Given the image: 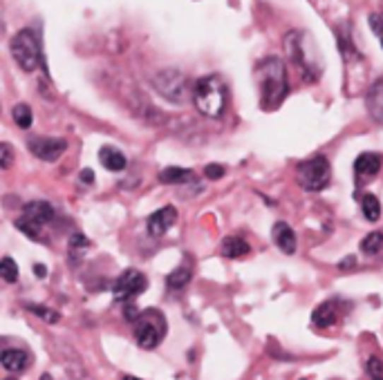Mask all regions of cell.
Returning <instances> with one entry per match:
<instances>
[{"mask_svg": "<svg viewBox=\"0 0 383 380\" xmlns=\"http://www.w3.org/2000/svg\"><path fill=\"white\" fill-rule=\"evenodd\" d=\"M258 74V85H260V103L265 110L278 108L285 101L289 92V81H287V68L281 59L269 56L256 65Z\"/></svg>", "mask_w": 383, "mask_h": 380, "instance_id": "1", "label": "cell"}, {"mask_svg": "<svg viewBox=\"0 0 383 380\" xmlns=\"http://www.w3.org/2000/svg\"><path fill=\"white\" fill-rule=\"evenodd\" d=\"M193 101L200 114L208 116V119H220L224 114V108H227V87H224L222 78L216 74L202 76L195 83Z\"/></svg>", "mask_w": 383, "mask_h": 380, "instance_id": "2", "label": "cell"}, {"mask_svg": "<svg viewBox=\"0 0 383 380\" xmlns=\"http://www.w3.org/2000/svg\"><path fill=\"white\" fill-rule=\"evenodd\" d=\"M11 56L20 65V70L25 72H34L41 68L43 61V51H41V43L32 30H20L14 38H11Z\"/></svg>", "mask_w": 383, "mask_h": 380, "instance_id": "3", "label": "cell"}, {"mask_svg": "<svg viewBox=\"0 0 383 380\" xmlns=\"http://www.w3.org/2000/svg\"><path fill=\"white\" fill-rule=\"evenodd\" d=\"M332 179V166L325 157H312L298 166V183L310 192H321L329 186Z\"/></svg>", "mask_w": 383, "mask_h": 380, "instance_id": "4", "label": "cell"}, {"mask_svg": "<svg viewBox=\"0 0 383 380\" xmlns=\"http://www.w3.org/2000/svg\"><path fill=\"white\" fill-rule=\"evenodd\" d=\"M166 331V320L157 311H143L135 322V340L141 349H155L162 343Z\"/></svg>", "mask_w": 383, "mask_h": 380, "instance_id": "5", "label": "cell"}, {"mask_svg": "<svg viewBox=\"0 0 383 380\" xmlns=\"http://www.w3.org/2000/svg\"><path fill=\"white\" fill-rule=\"evenodd\" d=\"M153 87L170 103H182L187 99V76L179 70H164L153 76Z\"/></svg>", "mask_w": 383, "mask_h": 380, "instance_id": "6", "label": "cell"}, {"mask_svg": "<svg viewBox=\"0 0 383 380\" xmlns=\"http://www.w3.org/2000/svg\"><path fill=\"white\" fill-rule=\"evenodd\" d=\"M146 289H148L146 275L139 273L137 269H128L119 275V280L114 282V300H119V302H128V300H133L135 295L143 293Z\"/></svg>", "mask_w": 383, "mask_h": 380, "instance_id": "7", "label": "cell"}, {"mask_svg": "<svg viewBox=\"0 0 383 380\" xmlns=\"http://www.w3.org/2000/svg\"><path fill=\"white\" fill-rule=\"evenodd\" d=\"M30 152L41 161H57L59 157L68 150V141L65 139H54V137H32L28 141Z\"/></svg>", "mask_w": 383, "mask_h": 380, "instance_id": "8", "label": "cell"}, {"mask_svg": "<svg viewBox=\"0 0 383 380\" xmlns=\"http://www.w3.org/2000/svg\"><path fill=\"white\" fill-rule=\"evenodd\" d=\"M177 219V211L173 206H164L160 211H155L151 217H148V233L153 238H162V235L168 233V228L175 224Z\"/></svg>", "mask_w": 383, "mask_h": 380, "instance_id": "9", "label": "cell"}, {"mask_svg": "<svg viewBox=\"0 0 383 380\" xmlns=\"http://www.w3.org/2000/svg\"><path fill=\"white\" fill-rule=\"evenodd\" d=\"M54 215H57L54 206L47 204V202H43V200L30 202V204H25V208H23V217H25V219H30V221H34V224H38V226L49 224V221L54 219Z\"/></svg>", "mask_w": 383, "mask_h": 380, "instance_id": "10", "label": "cell"}, {"mask_svg": "<svg viewBox=\"0 0 383 380\" xmlns=\"http://www.w3.org/2000/svg\"><path fill=\"white\" fill-rule=\"evenodd\" d=\"M338 316H341L338 302H336V300H327V302H323V305H319L314 309L312 322L319 326V329H327V326H332V324L338 322Z\"/></svg>", "mask_w": 383, "mask_h": 380, "instance_id": "11", "label": "cell"}, {"mask_svg": "<svg viewBox=\"0 0 383 380\" xmlns=\"http://www.w3.org/2000/svg\"><path fill=\"white\" fill-rule=\"evenodd\" d=\"M273 242L283 253H287V255L296 253V233L292 226L285 224V221H278V224L273 226Z\"/></svg>", "mask_w": 383, "mask_h": 380, "instance_id": "12", "label": "cell"}, {"mask_svg": "<svg viewBox=\"0 0 383 380\" xmlns=\"http://www.w3.org/2000/svg\"><path fill=\"white\" fill-rule=\"evenodd\" d=\"M383 164V157L379 152H363L356 157L354 161V173L359 177H375Z\"/></svg>", "mask_w": 383, "mask_h": 380, "instance_id": "13", "label": "cell"}, {"mask_svg": "<svg viewBox=\"0 0 383 380\" xmlns=\"http://www.w3.org/2000/svg\"><path fill=\"white\" fill-rule=\"evenodd\" d=\"M99 159H101L103 168L110 170V173H122V170H126V166H128L126 154L112 146H103L99 150Z\"/></svg>", "mask_w": 383, "mask_h": 380, "instance_id": "14", "label": "cell"}, {"mask_svg": "<svg viewBox=\"0 0 383 380\" xmlns=\"http://www.w3.org/2000/svg\"><path fill=\"white\" fill-rule=\"evenodd\" d=\"M0 362H3V367L7 372L16 374V372H23L25 367H28L30 356H28V351H23V349H5L3 356H0Z\"/></svg>", "mask_w": 383, "mask_h": 380, "instance_id": "15", "label": "cell"}, {"mask_svg": "<svg viewBox=\"0 0 383 380\" xmlns=\"http://www.w3.org/2000/svg\"><path fill=\"white\" fill-rule=\"evenodd\" d=\"M249 253V244L237 238V235H231V238H224L222 242V255L229 257V259H237V257H244Z\"/></svg>", "mask_w": 383, "mask_h": 380, "instance_id": "16", "label": "cell"}, {"mask_svg": "<svg viewBox=\"0 0 383 380\" xmlns=\"http://www.w3.org/2000/svg\"><path fill=\"white\" fill-rule=\"evenodd\" d=\"M193 179V173L187 168H177V166H168L160 173L162 183H189Z\"/></svg>", "mask_w": 383, "mask_h": 380, "instance_id": "17", "label": "cell"}, {"mask_svg": "<svg viewBox=\"0 0 383 380\" xmlns=\"http://www.w3.org/2000/svg\"><path fill=\"white\" fill-rule=\"evenodd\" d=\"M367 108H370V112H372L375 119L383 123V81H379L372 90H370Z\"/></svg>", "mask_w": 383, "mask_h": 380, "instance_id": "18", "label": "cell"}, {"mask_svg": "<svg viewBox=\"0 0 383 380\" xmlns=\"http://www.w3.org/2000/svg\"><path fill=\"white\" fill-rule=\"evenodd\" d=\"M361 211H363L367 221L381 219V202H379L377 195H370V192L363 195V197H361Z\"/></svg>", "mask_w": 383, "mask_h": 380, "instance_id": "19", "label": "cell"}, {"mask_svg": "<svg viewBox=\"0 0 383 380\" xmlns=\"http://www.w3.org/2000/svg\"><path fill=\"white\" fill-rule=\"evenodd\" d=\"M189 282H191V271H189L187 266L175 269V271L166 278V284H168V289H170V291H179V289H184V286H187Z\"/></svg>", "mask_w": 383, "mask_h": 380, "instance_id": "20", "label": "cell"}, {"mask_svg": "<svg viewBox=\"0 0 383 380\" xmlns=\"http://www.w3.org/2000/svg\"><path fill=\"white\" fill-rule=\"evenodd\" d=\"M383 248V233L381 231H375V233H367L363 242H361V251L365 255H377Z\"/></svg>", "mask_w": 383, "mask_h": 380, "instance_id": "21", "label": "cell"}, {"mask_svg": "<svg viewBox=\"0 0 383 380\" xmlns=\"http://www.w3.org/2000/svg\"><path fill=\"white\" fill-rule=\"evenodd\" d=\"M14 121H16V125L18 128H23V130H28V128H32V110H30V106L28 103H18V106H14Z\"/></svg>", "mask_w": 383, "mask_h": 380, "instance_id": "22", "label": "cell"}, {"mask_svg": "<svg viewBox=\"0 0 383 380\" xmlns=\"http://www.w3.org/2000/svg\"><path fill=\"white\" fill-rule=\"evenodd\" d=\"M0 275H3V280L14 284L18 280V264L11 257H3L0 259Z\"/></svg>", "mask_w": 383, "mask_h": 380, "instance_id": "23", "label": "cell"}, {"mask_svg": "<svg viewBox=\"0 0 383 380\" xmlns=\"http://www.w3.org/2000/svg\"><path fill=\"white\" fill-rule=\"evenodd\" d=\"M16 228L20 231V233H25L28 235L30 240H43L41 238V231H43V226H38V224H34V221H30V219H25V217H18L16 219Z\"/></svg>", "mask_w": 383, "mask_h": 380, "instance_id": "24", "label": "cell"}, {"mask_svg": "<svg viewBox=\"0 0 383 380\" xmlns=\"http://www.w3.org/2000/svg\"><path fill=\"white\" fill-rule=\"evenodd\" d=\"M86 248H90V242L83 238L81 233H74L72 238H70V257L74 255V257H81L83 253L81 251H86Z\"/></svg>", "mask_w": 383, "mask_h": 380, "instance_id": "25", "label": "cell"}, {"mask_svg": "<svg viewBox=\"0 0 383 380\" xmlns=\"http://www.w3.org/2000/svg\"><path fill=\"white\" fill-rule=\"evenodd\" d=\"M365 372H367L370 380H383V360H381L379 356L367 358Z\"/></svg>", "mask_w": 383, "mask_h": 380, "instance_id": "26", "label": "cell"}, {"mask_svg": "<svg viewBox=\"0 0 383 380\" xmlns=\"http://www.w3.org/2000/svg\"><path fill=\"white\" fill-rule=\"evenodd\" d=\"M28 311L36 313L38 318H43V320L49 322V324L59 322V313H57V311H49V309H45V307H41V305H28Z\"/></svg>", "mask_w": 383, "mask_h": 380, "instance_id": "27", "label": "cell"}, {"mask_svg": "<svg viewBox=\"0 0 383 380\" xmlns=\"http://www.w3.org/2000/svg\"><path fill=\"white\" fill-rule=\"evenodd\" d=\"M11 164H14V152H11L9 143H0V166L3 170H9Z\"/></svg>", "mask_w": 383, "mask_h": 380, "instance_id": "28", "label": "cell"}, {"mask_svg": "<svg viewBox=\"0 0 383 380\" xmlns=\"http://www.w3.org/2000/svg\"><path fill=\"white\" fill-rule=\"evenodd\" d=\"M367 23H370V30H372L379 36L381 47H383V14H372Z\"/></svg>", "mask_w": 383, "mask_h": 380, "instance_id": "29", "label": "cell"}, {"mask_svg": "<svg viewBox=\"0 0 383 380\" xmlns=\"http://www.w3.org/2000/svg\"><path fill=\"white\" fill-rule=\"evenodd\" d=\"M204 175H206L208 179H220V177H224V168L218 166V164H208V166L204 168Z\"/></svg>", "mask_w": 383, "mask_h": 380, "instance_id": "30", "label": "cell"}, {"mask_svg": "<svg viewBox=\"0 0 383 380\" xmlns=\"http://www.w3.org/2000/svg\"><path fill=\"white\" fill-rule=\"evenodd\" d=\"M124 316H126V320H128V322H137V320H139V316H141V311H139L135 305H126Z\"/></svg>", "mask_w": 383, "mask_h": 380, "instance_id": "31", "label": "cell"}, {"mask_svg": "<svg viewBox=\"0 0 383 380\" xmlns=\"http://www.w3.org/2000/svg\"><path fill=\"white\" fill-rule=\"evenodd\" d=\"M354 255H350V257H346V259H343V262H338V269L341 271H348V269H352L354 266Z\"/></svg>", "mask_w": 383, "mask_h": 380, "instance_id": "32", "label": "cell"}, {"mask_svg": "<svg viewBox=\"0 0 383 380\" xmlns=\"http://www.w3.org/2000/svg\"><path fill=\"white\" fill-rule=\"evenodd\" d=\"M81 181L83 183H95V173H92V170H81Z\"/></svg>", "mask_w": 383, "mask_h": 380, "instance_id": "33", "label": "cell"}, {"mask_svg": "<svg viewBox=\"0 0 383 380\" xmlns=\"http://www.w3.org/2000/svg\"><path fill=\"white\" fill-rule=\"evenodd\" d=\"M34 275H36V278H45V275H47V269H45L43 264H34Z\"/></svg>", "mask_w": 383, "mask_h": 380, "instance_id": "34", "label": "cell"}, {"mask_svg": "<svg viewBox=\"0 0 383 380\" xmlns=\"http://www.w3.org/2000/svg\"><path fill=\"white\" fill-rule=\"evenodd\" d=\"M124 380H139V378H135V376H124Z\"/></svg>", "mask_w": 383, "mask_h": 380, "instance_id": "35", "label": "cell"}, {"mask_svg": "<svg viewBox=\"0 0 383 380\" xmlns=\"http://www.w3.org/2000/svg\"><path fill=\"white\" fill-rule=\"evenodd\" d=\"M41 380H52V378H49V376H47V374H45V376H43V378H41Z\"/></svg>", "mask_w": 383, "mask_h": 380, "instance_id": "36", "label": "cell"}, {"mask_svg": "<svg viewBox=\"0 0 383 380\" xmlns=\"http://www.w3.org/2000/svg\"><path fill=\"white\" fill-rule=\"evenodd\" d=\"M5 380H16V378H5Z\"/></svg>", "mask_w": 383, "mask_h": 380, "instance_id": "37", "label": "cell"}]
</instances>
